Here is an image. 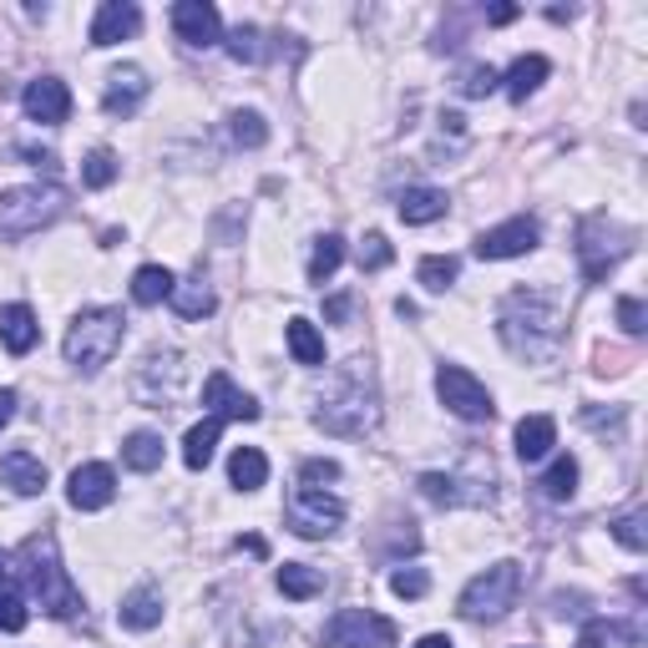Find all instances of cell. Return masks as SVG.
Wrapping results in <instances>:
<instances>
[{
	"label": "cell",
	"instance_id": "6da1fadb",
	"mask_svg": "<svg viewBox=\"0 0 648 648\" xmlns=\"http://www.w3.org/2000/svg\"><path fill=\"white\" fill-rule=\"evenodd\" d=\"M497 335L516 360H553L563 345V314L537 289H516L497 310Z\"/></svg>",
	"mask_w": 648,
	"mask_h": 648
},
{
	"label": "cell",
	"instance_id": "7a4b0ae2",
	"mask_svg": "<svg viewBox=\"0 0 648 648\" xmlns=\"http://www.w3.org/2000/svg\"><path fill=\"white\" fill-rule=\"evenodd\" d=\"M330 436H365L380 426V400H375V375L365 360H349L335 375V385L320 396V416H314Z\"/></svg>",
	"mask_w": 648,
	"mask_h": 648
},
{
	"label": "cell",
	"instance_id": "3957f363",
	"mask_svg": "<svg viewBox=\"0 0 648 648\" xmlns=\"http://www.w3.org/2000/svg\"><path fill=\"white\" fill-rule=\"evenodd\" d=\"M15 573H21L31 603H41L51 618H72V613L82 608V593L72 588V577H66V567H61L56 537H51V532H36V537L21 542V553H15Z\"/></svg>",
	"mask_w": 648,
	"mask_h": 648
},
{
	"label": "cell",
	"instance_id": "277c9868",
	"mask_svg": "<svg viewBox=\"0 0 648 648\" xmlns=\"http://www.w3.org/2000/svg\"><path fill=\"white\" fill-rule=\"evenodd\" d=\"M122 335H127V320L122 310H82L66 330V360L76 370L96 375L102 365H112V355L122 349Z\"/></svg>",
	"mask_w": 648,
	"mask_h": 648
},
{
	"label": "cell",
	"instance_id": "5b68a950",
	"mask_svg": "<svg viewBox=\"0 0 648 648\" xmlns=\"http://www.w3.org/2000/svg\"><path fill=\"white\" fill-rule=\"evenodd\" d=\"M66 213V192L61 188H11L0 192V233L6 239H25V233L46 229V223H56V218Z\"/></svg>",
	"mask_w": 648,
	"mask_h": 648
},
{
	"label": "cell",
	"instance_id": "8992f818",
	"mask_svg": "<svg viewBox=\"0 0 648 648\" xmlns=\"http://www.w3.org/2000/svg\"><path fill=\"white\" fill-rule=\"evenodd\" d=\"M522 593V567L516 563H492L487 573H477L461 593V613H467L471 624H497L506 608L516 603Z\"/></svg>",
	"mask_w": 648,
	"mask_h": 648
},
{
	"label": "cell",
	"instance_id": "52a82bcc",
	"mask_svg": "<svg viewBox=\"0 0 648 648\" xmlns=\"http://www.w3.org/2000/svg\"><path fill=\"white\" fill-rule=\"evenodd\" d=\"M628 249H634V233L613 229L608 218H588V223L577 229V264H583V279H588V284H603L608 269L618 264Z\"/></svg>",
	"mask_w": 648,
	"mask_h": 648
},
{
	"label": "cell",
	"instance_id": "ba28073f",
	"mask_svg": "<svg viewBox=\"0 0 648 648\" xmlns=\"http://www.w3.org/2000/svg\"><path fill=\"white\" fill-rule=\"evenodd\" d=\"M396 638H400V628L370 608H339L324 624V644L330 648H396Z\"/></svg>",
	"mask_w": 648,
	"mask_h": 648
},
{
	"label": "cell",
	"instance_id": "9c48e42d",
	"mask_svg": "<svg viewBox=\"0 0 648 648\" xmlns=\"http://www.w3.org/2000/svg\"><path fill=\"white\" fill-rule=\"evenodd\" d=\"M436 396H441V406L461 420H492L497 416L487 385L471 370H461V365H441V370H436Z\"/></svg>",
	"mask_w": 648,
	"mask_h": 648
},
{
	"label": "cell",
	"instance_id": "30bf717a",
	"mask_svg": "<svg viewBox=\"0 0 648 648\" xmlns=\"http://www.w3.org/2000/svg\"><path fill=\"white\" fill-rule=\"evenodd\" d=\"M284 522L300 532V537H330V532L345 522V502L330 492H314V487H300L284 506Z\"/></svg>",
	"mask_w": 648,
	"mask_h": 648
},
{
	"label": "cell",
	"instance_id": "8fae6325",
	"mask_svg": "<svg viewBox=\"0 0 648 648\" xmlns=\"http://www.w3.org/2000/svg\"><path fill=\"white\" fill-rule=\"evenodd\" d=\"M537 223L532 218H506L502 229H487L477 239V259H522V253L537 249Z\"/></svg>",
	"mask_w": 648,
	"mask_h": 648
},
{
	"label": "cell",
	"instance_id": "7c38bea8",
	"mask_svg": "<svg viewBox=\"0 0 648 648\" xmlns=\"http://www.w3.org/2000/svg\"><path fill=\"white\" fill-rule=\"evenodd\" d=\"M21 107L31 122H41V127H61V122L72 117V92H66V82H56V76H36V82L25 86Z\"/></svg>",
	"mask_w": 648,
	"mask_h": 648
},
{
	"label": "cell",
	"instance_id": "4fadbf2b",
	"mask_svg": "<svg viewBox=\"0 0 648 648\" xmlns=\"http://www.w3.org/2000/svg\"><path fill=\"white\" fill-rule=\"evenodd\" d=\"M66 497H72L76 512H102V506H112V497H117V477H112V467H102V461H86V467L72 471Z\"/></svg>",
	"mask_w": 648,
	"mask_h": 648
},
{
	"label": "cell",
	"instance_id": "5bb4252c",
	"mask_svg": "<svg viewBox=\"0 0 648 648\" xmlns=\"http://www.w3.org/2000/svg\"><path fill=\"white\" fill-rule=\"evenodd\" d=\"M173 31H178V41L203 46V51L223 41V21H218V11L208 0H178V6H173Z\"/></svg>",
	"mask_w": 648,
	"mask_h": 648
},
{
	"label": "cell",
	"instance_id": "9a60e30c",
	"mask_svg": "<svg viewBox=\"0 0 648 648\" xmlns=\"http://www.w3.org/2000/svg\"><path fill=\"white\" fill-rule=\"evenodd\" d=\"M203 406H208V416H218V420H259V400L243 396V390H239V385H233L223 370L208 375Z\"/></svg>",
	"mask_w": 648,
	"mask_h": 648
},
{
	"label": "cell",
	"instance_id": "2e32d148",
	"mask_svg": "<svg viewBox=\"0 0 648 648\" xmlns=\"http://www.w3.org/2000/svg\"><path fill=\"white\" fill-rule=\"evenodd\" d=\"M137 25H143V11L133 0H107L92 21V46H117V41L137 36Z\"/></svg>",
	"mask_w": 648,
	"mask_h": 648
},
{
	"label": "cell",
	"instance_id": "e0dca14e",
	"mask_svg": "<svg viewBox=\"0 0 648 648\" xmlns=\"http://www.w3.org/2000/svg\"><path fill=\"white\" fill-rule=\"evenodd\" d=\"M143 102H147V76H143V66H117V72L107 76V96H102V107H107L112 117H133Z\"/></svg>",
	"mask_w": 648,
	"mask_h": 648
},
{
	"label": "cell",
	"instance_id": "ac0fdd59",
	"mask_svg": "<svg viewBox=\"0 0 648 648\" xmlns=\"http://www.w3.org/2000/svg\"><path fill=\"white\" fill-rule=\"evenodd\" d=\"M0 487H11L15 497H36L46 492V467L31 451H11V457H0Z\"/></svg>",
	"mask_w": 648,
	"mask_h": 648
},
{
	"label": "cell",
	"instance_id": "d6986e66",
	"mask_svg": "<svg viewBox=\"0 0 648 648\" xmlns=\"http://www.w3.org/2000/svg\"><path fill=\"white\" fill-rule=\"evenodd\" d=\"M36 339H41V324L25 304H6V310H0V345L11 349V355H31Z\"/></svg>",
	"mask_w": 648,
	"mask_h": 648
},
{
	"label": "cell",
	"instance_id": "ffe728a7",
	"mask_svg": "<svg viewBox=\"0 0 648 648\" xmlns=\"http://www.w3.org/2000/svg\"><path fill=\"white\" fill-rule=\"evenodd\" d=\"M557 446V420L553 416H522L516 420V457L542 461Z\"/></svg>",
	"mask_w": 648,
	"mask_h": 648
},
{
	"label": "cell",
	"instance_id": "44dd1931",
	"mask_svg": "<svg viewBox=\"0 0 648 648\" xmlns=\"http://www.w3.org/2000/svg\"><path fill=\"white\" fill-rule=\"evenodd\" d=\"M416 487H420V497H426V502H436V506H481V502H487V497L467 492V481H461V477H446V471H426Z\"/></svg>",
	"mask_w": 648,
	"mask_h": 648
},
{
	"label": "cell",
	"instance_id": "7402d4cb",
	"mask_svg": "<svg viewBox=\"0 0 648 648\" xmlns=\"http://www.w3.org/2000/svg\"><path fill=\"white\" fill-rule=\"evenodd\" d=\"M396 213H400V223H436V218H446V192L441 188H406Z\"/></svg>",
	"mask_w": 648,
	"mask_h": 648
},
{
	"label": "cell",
	"instance_id": "603a6c76",
	"mask_svg": "<svg viewBox=\"0 0 648 648\" xmlns=\"http://www.w3.org/2000/svg\"><path fill=\"white\" fill-rule=\"evenodd\" d=\"M229 481L239 487V492H259L269 481V461H264V451L259 446H239L229 457Z\"/></svg>",
	"mask_w": 648,
	"mask_h": 648
},
{
	"label": "cell",
	"instance_id": "cb8c5ba5",
	"mask_svg": "<svg viewBox=\"0 0 648 648\" xmlns=\"http://www.w3.org/2000/svg\"><path fill=\"white\" fill-rule=\"evenodd\" d=\"M218 436H223V420L218 416H208V420H198L188 436H182V461H188L192 471H203L208 461H213V446H218Z\"/></svg>",
	"mask_w": 648,
	"mask_h": 648
},
{
	"label": "cell",
	"instance_id": "d4e9b609",
	"mask_svg": "<svg viewBox=\"0 0 648 648\" xmlns=\"http://www.w3.org/2000/svg\"><path fill=\"white\" fill-rule=\"evenodd\" d=\"M117 618H122V628H133V634H147V628L163 624V598H157L153 588H137L133 598L117 608Z\"/></svg>",
	"mask_w": 648,
	"mask_h": 648
},
{
	"label": "cell",
	"instance_id": "484cf974",
	"mask_svg": "<svg viewBox=\"0 0 648 648\" xmlns=\"http://www.w3.org/2000/svg\"><path fill=\"white\" fill-rule=\"evenodd\" d=\"M502 82H506V96H512V102H527V96L547 82V56H516Z\"/></svg>",
	"mask_w": 648,
	"mask_h": 648
},
{
	"label": "cell",
	"instance_id": "4316f807",
	"mask_svg": "<svg viewBox=\"0 0 648 648\" xmlns=\"http://www.w3.org/2000/svg\"><path fill=\"white\" fill-rule=\"evenodd\" d=\"M274 583H279V593H284V598H294V603L324 593V573H320V567H310V563H284Z\"/></svg>",
	"mask_w": 648,
	"mask_h": 648
},
{
	"label": "cell",
	"instance_id": "83f0119b",
	"mask_svg": "<svg viewBox=\"0 0 648 648\" xmlns=\"http://www.w3.org/2000/svg\"><path fill=\"white\" fill-rule=\"evenodd\" d=\"M284 339H289V355H294L300 365H324V335L310 320H289Z\"/></svg>",
	"mask_w": 648,
	"mask_h": 648
},
{
	"label": "cell",
	"instance_id": "f1b7e54d",
	"mask_svg": "<svg viewBox=\"0 0 648 648\" xmlns=\"http://www.w3.org/2000/svg\"><path fill=\"white\" fill-rule=\"evenodd\" d=\"M173 284H178V279H173L163 264H143L133 274V300L143 304V310H153V304H163L173 294Z\"/></svg>",
	"mask_w": 648,
	"mask_h": 648
},
{
	"label": "cell",
	"instance_id": "f546056e",
	"mask_svg": "<svg viewBox=\"0 0 648 648\" xmlns=\"http://www.w3.org/2000/svg\"><path fill=\"white\" fill-rule=\"evenodd\" d=\"M173 310L182 314V320H203V314H213V289L203 284V279H188V284H173Z\"/></svg>",
	"mask_w": 648,
	"mask_h": 648
},
{
	"label": "cell",
	"instance_id": "4dcf8cb0",
	"mask_svg": "<svg viewBox=\"0 0 648 648\" xmlns=\"http://www.w3.org/2000/svg\"><path fill=\"white\" fill-rule=\"evenodd\" d=\"M122 461L133 471H157L163 467V436H153V431L127 436V441H122Z\"/></svg>",
	"mask_w": 648,
	"mask_h": 648
},
{
	"label": "cell",
	"instance_id": "1f68e13d",
	"mask_svg": "<svg viewBox=\"0 0 648 648\" xmlns=\"http://www.w3.org/2000/svg\"><path fill=\"white\" fill-rule=\"evenodd\" d=\"M537 487H542V497H547V502H573V492H577V461L573 457H557Z\"/></svg>",
	"mask_w": 648,
	"mask_h": 648
},
{
	"label": "cell",
	"instance_id": "d6a6232c",
	"mask_svg": "<svg viewBox=\"0 0 648 648\" xmlns=\"http://www.w3.org/2000/svg\"><path fill=\"white\" fill-rule=\"evenodd\" d=\"M457 274H461V259H451V253H431V259H420V269H416V279L431 294H446V289L457 284Z\"/></svg>",
	"mask_w": 648,
	"mask_h": 648
},
{
	"label": "cell",
	"instance_id": "836d02e7",
	"mask_svg": "<svg viewBox=\"0 0 648 648\" xmlns=\"http://www.w3.org/2000/svg\"><path fill=\"white\" fill-rule=\"evenodd\" d=\"M339 264H345V239H339V233H324L310 253V284H324Z\"/></svg>",
	"mask_w": 648,
	"mask_h": 648
},
{
	"label": "cell",
	"instance_id": "e575fe53",
	"mask_svg": "<svg viewBox=\"0 0 648 648\" xmlns=\"http://www.w3.org/2000/svg\"><path fill=\"white\" fill-rule=\"evenodd\" d=\"M457 86H461V96H492L497 86H502V76H497V66H487V61H471V66H461Z\"/></svg>",
	"mask_w": 648,
	"mask_h": 648
},
{
	"label": "cell",
	"instance_id": "d590c367",
	"mask_svg": "<svg viewBox=\"0 0 648 648\" xmlns=\"http://www.w3.org/2000/svg\"><path fill=\"white\" fill-rule=\"evenodd\" d=\"M25 618H31V613H25V598L6 583V573H0V634H21Z\"/></svg>",
	"mask_w": 648,
	"mask_h": 648
},
{
	"label": "cell",
	"instance_id": "8d00e7d4",
	"mask_svg": "<svg viewBox=\"0 0 648 648\" xmlns=\"http://www.w3.org/2000/svg\"><path fill=\"white\" fill-rule=\"evenodd\" d=\"M117 173L122 168H117V157H112L107 147H96V153L82 163V182H86V188H112V182H117Z\"/></svg>",
	"mask_w": 648,
	"mask_h": 648
},
{
	"label": "cell",
	"instance_id": "74e56055",
	"mask_svg": "<svg viewBox=\"0 0 648 648\" xmlns=\"http://www.w3.org/2000/svg\"><path fill=\"white\" fill-rule=\"evenodd\" d=\"M229 133H233V143H239V147H264L269 143V127H264V117H259V112H233Z\"/></svg>",
	"mask_w": 648,
	"mask_h": 648
},
{
	"label": "cell",
	"instance_id": "f35d334b",
	"mask_svg": "<svg viewBox=\"0 0 648 648\" xmlns=\"http://www.w3.org/2000/svg\"><path fill=\"white\" fill-rule=\"evenodd\" d=\"M644 527H648V512L638 506V512H628V516H618V522H613V537L624 542L628 553H644V547H648V532Z\"/></svg>",
	"mask_w": 648,
	"mask_h": 648
},
{
	"label": "cell",
	"instance_id": "ab89813d",
	"mask_svg": "<svg viewBox=\"0 0 648 648\" xmlns=\"http://www.w3.org/2000/svg\"><path fill=\"white\" fill-rule=\"evenodd\" d=\"M229 56L243 61V66L264 61V46H259V31H253V25H233L229 31Z\"/></svg>",
	"mask_w": 648,
	"mask_h": 648
},
{
	"label": "cell",
	"instance_id": "60d3db41",
	"mask_svg": "<svg viewBox=\"0 0 648 648\" xmlns=\"http://www.w3.org/2000/svg\"><path fill=\"white\" fill-rule=\"evenodd\" d=\"M390 593H396V598H426V593H431V577L420 573V567H396V573H390Z\"/></svg>",
	"mask_w": 648,
	"mask_h": 648
},
{
	"label": "cell",
	"instance_id": "b9f144b4",
	"mask_svg": "<svg viewBox=\"0 0 648 648\" xmlns=\"http://www.w3.org/2000/svg\"><path fill=\"white\" fill-rule=\"evenodd\" d=\"M390 259H396V253H390V243H385L380 233H370V239L360 243V269H365V274H375V269H390Z\"/></svg>",
	"mask_w": 648,
	"mask_h": 648
},
{
	"label": "cell",
	"instance_id": "7bdbcfd3",
	"mask_svg": "<svg viewBox=\"0 0 648 648\" xmlns=\"http://www.w3.org/2000/svg\"><path fill=\"white\" fill-rule=\"evenodd\" d=\"M618 324H624V335H644L648 330V310H644V300H634V294H628V300H618Z\"/></svg>",
	"mask_w": 648,
	"mask_h": 648
},
{
	"label": "cell",
	"instance_id": "ee69618b",
	"mask_svg": "<svg viewBox=\"0 0 648 648\" xmlns=\"http://www.w3.org/2000/svg\"><path fill=\"white\" fill-rule=\"evenodd\" d=\"M320 481H339V461H304L300 487H314V492H320Z\"/></svg>",
	"mask_w": 648,
	"mask_h": 648
},
{
	"label": "cell",
	"instance_id": "f6af8a7d",
	"mask_svg": "<svg viewBox=\"0 0 648 648\" xmlns=\"http://www.w3.org/2000/svg\"><path fill=\"white\" fill-rule=\"evenodd\" d=\"M603 644H613V624L608 618H593V624L577 634V648H603Z\"/></svg>",
	"mask_w": 648,
	"mask_h": 648
},
{
	"label": "cell",
	"instance_id": "bcb514c9",
	"mask_svg": "<svg viewBox=\"0 0 648 648\" xmlns=\"http://www.w3.org/2000/svg\"><path fill=\"white\" fill-rule=\"evenodd\" d=\"M15 406H21V400H15V390H0V431L15 420Z\"/></svg>",
	"mask_w": 648,
	"mask_h": 648
},
{
	"label": "cell",
	"instance_id": "7dc6e473",
	"mask_svg": "<svg viewBox=\"0 0 648 648\" xmlns=\"http://www.w3.org/2000/svg\"><path fill=\"white\" fill-rule=\"evenodd\" d=\"M345 314H349V294H335V300L324 304V320H330V324H339Z\"/></svg>",
	"mask_w": 648,
	"mask_h": 648
},
{
	"label": "cell",
	"instance_id": "c3c4849f",
	"mask_svg": "<svg viewBox=\"0 0 648 648\" xmlns=\"http://www.w3.org/2000/svg\"><path fill=\"white\" fill-rule=\"evenodd\" d=\"M487 21H492V25H506V21H516V6H492V11H487Z\"/></svg>",
	"mask_w": 648,
	"mask_h": 648
},
{
	"label": "cell",
	"instance_id": "681fc988",
	"mask_svg": "<svg viewBox=\"0 0 648 648\" xmlns=\"http://www.w3.org/2000/svg\"><path fill=\"white\" fill-rule=\"evenodd\" d=\"M416 648H457V644H451V638H446V634H426Z\"/></svg>",
	"mask_w": 648,
	"mask_h": 648
},
{
	"label": "cell",
	"instance_id": "f907efd6",
	"mask_svg": "<svg viewBox=\"0 0 648 648\" xmlns=\"http://www.w3.org/2000/svg\"><path fill=\"white\" fill-rule=\"evenodd\" d=\"M0 573H6V557H0Z\"/></svg>",
	"mask_w": 648,
	"mask_h": 648
}]
</instances>
